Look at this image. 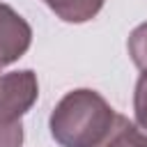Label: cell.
<instances>
[{
    "label": "cell",
    "instance_id": "277c9868",
    "mask_svg": "<svg viewBox=\"0 0 147 147\" xmlns=\"http://www.w3.org/2000/svg\"><path fill=\"white\" fill-rule=\"evenodd\" d=\"M44 2L64 23H87L101 11L106 0H44Z\"/></svg>",
    "mask_w": 147,
    "mask_h": 147
},
{
    "label": "cell",
    "instance_id": "7a4b0ae2",
    "mask_svg": "<svg viewBox=\"0 0 147 147\" xmlns=\"http://www.w3.org/2000/svg\"><path fill=\"white\" fill-rule=\"evenodd\" d=\"M39 96V80L32 69L9 71L0 76V117L18 122Z\"/></svg>",
    "mask_w": 147,
    "mask_h": 147
},
{
    "label": "cell",
    "instance_id": "52a82bcc",
    "mask_svg": "<svg viewBox=\"0 0 147 147\" xmlns=\"http://www.w3.org/2000/svg\"><path fill=\"white\" fill-rule=\"evenodd\" d=\"M133 117H136V126L147 136V71L140 74L133 90Z\"/></svg>",
    "mask_w": 147,
    "mask_h": 147
},
{
    "label": "cell",
    "instance_id": "3957f363",
    "mask_svg": "<svg viewBox=\"0 0 147 147\" xmlns=\"http://www.w3.org/2000/svg\"><path fill=\"white\" fill-rule=\"evenodd\" d=\"M32 44L30 23L9 5L0 2V69L21 60Z\"/></svg>",
    "mask_w": 147,
    "mask_h": 147
},
{
    "label": "cell",
    "instance_id": "5b68a950",
    "mask_svg": "<svg viewBox=\"0 0 147 147\" xmlns=\"http://www.w3.org/2000/svg\"><path fill=\"white\" fill-rule=\"evenodd\" d=\"M96 147H147V136L124 115H117L110 131Z\"/></svg>",
    "mask_w": 147,
    "mask_h": 147
},
{
    "label": "cell",
    "instance_id": "6da1fadb",
    "mask_svg": "<svg viewBox=\"0 0 147 147\" xmlns=\"http://www.w3.org/2000/svg\"><path fill=\"white\" fill-rule=\"evenodd\" d=\"M117 113L94 90L67 92L48 117V129L60 147H96L110 131Z\"/></svg>",
    "mask_w": 147,
    "mask_h": 147
},
{
    "label": "cell",
    "instance_id": "8992f818",
    "mask_svg": "<svg viewBox=\"0 0 147 147\" xmlns=\"http://www.w3.org/2000/svg\"><path fill=\"white\" fill-rule=\"evenodd\" d=\"M126 46H129V55H131L133 64L140 71H147V21L140 23L138 28H133Z\"/></svg>",
    "mask_w": 147,
    "mask_h": 147
},
{
    "label": "cell",
    "instance_id": "ba28073f",
    "mask_svg": "<svg viewBox=\"0 0 147 147\" xmlns=\"http://www.w3.org/2000/svg\"><path fill=\"white\" fill-rule=\"evenodd\" d=\"M23 122H9L0 117V147H23Z\"/></svg>",
    "mask_w": 147,
    "mask_h": 147
}]
</instances>
